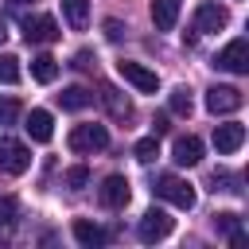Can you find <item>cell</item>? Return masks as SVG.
I'll return each instance as SVG.
<instances>
[{"label":"cell","instance_id":"obj_1","mask_svg":"<svg viewBox=\"0 0 249 249\" xmlns=\"http://www.w3.org/2000/svg\"><path fill=\"white\" fill-rule=\"evenodd\" d=\"M152 191H156V198H163V202H171L179 210H191L195 206V187L187 179H179V175H160L152 183Z\"/></svg>","mask_w":249,"mask_h":249},{"label":"cell","instance_id":"obj_2","mask_svg":"<svg viewBox=\"0 0 249 249\" xmlns=\"http://www.w3.org/2000/svg\"><path fill=\"white\" fill-rule=\"evenodd\" d=\"M66 144H70V152H78V156L101 152V148H109V132H105V124H78V128H70Z\"/></svg>","mask_w":249,"mask_h":249},{"label":"cell","instance_id":"obj_3","mask_svg":"<svg viewBox=\"0 0 249 249\" xmlns=\"http://www.w3.org/2000/svg\"><path fill=\"white\" fill-rule=\"evenodd\" d=\"M31 167V148L12 140V136H0V171L8 175H23Z\"/></svg>","mask_w":249,"mask_h":249},{"label":"cell","instance_id":"obj_4","mask_svg":"<svg viewBox=\"0 0 249 249\" xmlns=\"http://www.w3.org/2000/svg\"><path fill=\"white\" fill-rule=\"evenodd\" d=\"M241 105H245V97H241V89H237V86H210V89H206V109H210L214 117L237 113Z\"/></svg>","mask_w":249,"mask_h":249},{"label":"cell","instance_id":"obj_5","mask_svg":"<svg viewBox=\"0 0 249 249\" xmlns=\"http://www.w3.org/2000/svg\"><path fill=\"white\" fill-rule=\"evenodd\" d=\"M214 66H218V70H230V74H249V43H245V39L226 43V47L218 51Z\"/></svg>","mask_w":249,"mask_h":249},{"label":"cell","instance_id":"obj_6","mask_svg":"<svg viewBox=\"0 0 249 249\" xmlns=\"http://www.w3.org/2000/svg\"><path fill=\"white\" fill-rule=\"evenodd\" d=\"M117 74H121L128 86H136L140 93H156V89H160L156 70H148V66H140V62H132V58H121V62H117Z\"/></svg>","mask_w":249,"mask_h":249},{"label":"cell","instance_id":"obj_7","mask_svg":"<svg viewBox=\"0 0 249 249\" xmlns=\"http://www.w3.org/2000/svg\"><path fill=\"white\" fill-rule=\"evenodd\" d=\"M171 226H175V222L167 218V210H156V206H152V210L140 218V226H136V237L152 245V241H163V237L171 233Z\"/></svg>","mask_w":249,"mask_h":249},{"label":"cell","instance_id":"obj_8","mask_svg":"<svg viewBox=\"0 0 249 249\" xmlns=\"http://www.w3.org/2000/svg\"><path fill=\"white\" fill-rule=\"evenodd\" d=\"M230 23V12L222 8V4H214V0H206V4H198L195 8V31L198 35H210V31H222Z\"/></svg>","mask_w":249,"mask_h":249},{"label":"cell","instance_id":"obj_9","mask_svg":"<svg viewBox=\"0 0 249 249\" xmlns=\"http://www.w3.org/2000/svg\"><path fill=\"white\" fill-rule=\"evenodd\" d=\"M23 35H27V43H54L58 39V23H54V16H27L23 19Z\"/></svg>","mask_w":249,"mask_h":249},{"label":"cell","instance_id":"obj_10","mask_svg":"<svg viewBox=\"0 0 249 249\" xmlns=\"http://www.w3.org/2000/svg\"><path fill=\"white\" fill-rule=\"evenodd\" d=\"M128 179L124 175H109L105 183H101V191H97V198H101V206H109V210H121L124 202H128Z\"/></svg>","mask_w":249,"mask_h":249},{"label":"cell","instance_id":"obj_11","mask_svg":"<svg viewBox=\"0 0 249 249\" xmlns=\"http://www.w3.org/2000/svg\"><path fill=\"white\" fill-rule=\"evenodd\" d=\"M241 144H245V124H237V121H230V124H214V148H218L222 156L237 152Z\"/></svg>","mask_w":249,"mask_h":249},{"label":"cell","instance_id":"obj_12","mask_svg":"<svg viewBox=\"0 0 249 249\" xmlns=\"http://www.w3.org/2000/svg\"><path fill=\"white\" fill-rule=\"evenodd\" d=\"M171 160H175L179 167H195V163L202 160V140H198V136H175Z\"/></svg>","mask_w":249,"mask_h":249},{"label":"cell","instance_id":"obj_13","mask_svg":"<svg viewBox=\"0 0 249 249\" xmlns=\"http://www.w3.org/2000/svg\"><path fill=\"white\" fill-rule=\"evenodd\" d=\"M101 105H105L109 117H117V121H128V117H132V101H128L117 86H109V82L101 86Z\"/></svg>","mask_w":249,"mask_h":249},{"label":"cell","instance_id":"obj_14","mask_svg":"<svg viewBox=\"0 0 249 249\" xmlns=\"http://www.w3.org/2000/svg\"><path fill=\"white\" fill-rule=\"evenodd\" d=\"M23 128H27V136H31L35 144H47V140L54 136V121H51V113H47V109H31Z\"/></svg>","mask_w":249,"mask_h":249},{"label":"cell","instance_id":"obj_15","mask_svg":"<svg viewBox=\"0 0 249 249\" xmlns=\"http://www.w3.org/2000/svg\"><path fill=\"white\" fill-rule=\"evenodd\" d=\"M179 8H183V0H152V23H156V31H171L175 19H179Z\"/></svg>","mask_w":249,"mask_h":249},{"label":"cell","instance_id":"obj_16","mask_svg":"<svg viewBox=\"0 0 249 249\" xmlns=\"http://www.w3.org/2000/svg\"><path fill=\"white\" fill-rule=\"evenodd\" d=\"M214 230H218V233H226L233 249H241V245H245V233H241V218H237V214H214Z\"/></svg>","mask_w":249,"mask_h":249},{"label":"cell","instance_id":"obj_17","mask_svg":"<svg viewBox=\"0 0 249 249\" xmlns=\"http://www.w3.org/2000/svg\"><path fill=\"white\" fill-rule=\"evenodd\" d=\"M74 237H78V245H86V249H93V245H105V230L101 226H93V222H86V218H78L74 222Z\"/></svg>","mask_w":249,"mask_h":249},{"label":"cell","instance_id":"obj_18","mask_svg":"<svg viewBox=\"0 0 249 249\" xmlns=\"http://www.w3.org/2000/svg\"><path fill=\"white\" fill-rule=\"evenodd\" d=\"M62 16L74 31H86L89 23V0H62Z\"/></svg>","mask_w":249,"mask_h":249},{"label":"cell","instance_id":"obj_19","mask_svg":"<svg viewBox=\"0 0 249 249\" xmlns=\"http://www.w3.org/2000/svg\"><path fill=\"white\" fill-rule=\"evenodd\" d=\"M89 101H93V93H89V89H82V86H66V89L58 93V105H62V109H70V113L86 109Z\"/></svg>","mask_w":249,"mask_h":249},{"label":"cell","instance_id":"obj_20","mask_svg":"<svg viewBox=\"0 0 249 249\" xmlns=\"http://www.w3.org/2000/svg\"><path fill=\"white\" fill-rule=\"evenodd\" d=\"M31 78L43 82V86L54 82V78H58V62H54L51 54H35V58H31Z\"/></svg>","mask_w":249,"mask_h":249},{"label":"cell","instance_id":"obj_21","mask_svg":"<svg viewBox=\"0 0 249 249\" xmlns=\"http://www.w3.org/2000/svg\"><path fill=\"white\" fill-rule=\"evenodd\" d=\"M171 113H179V117H191V109H195V101H191V89L187 86H179V89H171Z\"/></svg>","mask_w":249,"mask_h":249},{"label":"cell","instance_id":"obj_22","mask_svg":"<svg viewBox=\"0 0 249 249\" xmlns=\"http://www.w3.org/2000/svg\"><path fill=\"white\" fill-rule=\"evenodd\" d=\"M132 156H136L140 163H152V160L160 156V140H156V132H152V136H144V140H136V148H132Z\"/></svg>","mask_w":249,"mask_h":249},{"label":"cell","instance_id":"obj_23","mask_svg":"<svg viewBox=\"0 0 249 249\" xmlns=\"http://www.w3.org/2000/svg\"><path fill=\"white\" fill-rule=\"evenodd\" d=\"M0 82L4 86H16L19 82V58L16 54H0Z\"/></svg>","mask_w":249,"mask_h":249},{"label":"cell","instance_id":"obj_24","mask_svg":"<svg viewBox=\"0 0 249 249\" xmlns=\"http://www.w3.org/2000/svg\"><path fill=\"white\" fill-rule=\"evenodd\" d=\"M16 218H19V198L0 195V226H16Z\"/></svg>","mask_w":249,"mask_h":249},{"label":"cell","instance_id":"obj_25","mask_svg":"<svg viewBox=\"0 0 249 249\" xmlns=\"http://www.w3.org/2000/svg\"><path fill=\"white\" fill-rule=\"evenodd\" d=\"M19 117V101L16 97H0V124H12Z\"/></svg>","mask_w":249,"mask_h":249},{"label":"cell","instance_id":"obj_26","mask_svg":"<svg viewBox=\"0 0 249 249\" xmlns=\"http://www.w3.org/2000/svg\"><path fill=\"white\" fill-rule=\"evenodd\" d=\"M86 183H89V171H86V167H70V171H66V187H70V191H82Z\"/></svg>","mask_w":249,"mask_h":249},{"label":"cell","instance_id":"obj_27","mask_svg":"<svg viewBox=\"0 0 249 249\" xmlns=\"http://www.w3.org/2000/svg\"><path fill=\"white\" fill-rule=\"evenodd\" d=\"M121 35H124V27H121V19H105V39H109V43H117Z\"/></svg>","mask_w":249,"mask_h":249},{"label":"cell","instance_id":"obj_28","mask_svg":"<svg viewBox=\"0 0 249 249\" xmlns=\"http://www.w3.org/2000/svg\"><path fill=\"white\" fill-rule=\"evenodd\" d=\"M74 66H78V70H89V66H93V54H89V51H78V54H74Z\"/></svg>","mask_w":249,"mask_h":249},{"label":"cell","instance_id":"obj_29","mask_svg":"<svg viewBox=\"0 0 249 249\" xmlns=\"http://www.w3.org/2000/svg\"><path fill=\"white\" fill-rule=\"evenodd\" d=\"M152 124H156V136H160V132H167V113H160Z\"/></svg>","mask_w":249,"mask_h":249},{"label":"cell","instance_id":"obj_30","mask_svg":"<svg viewBox=\"0 0 249 249\" xmlns=\"http://www.w3.org/2000/svg\"><path fill=\"white\" fill-rule=\"evenodd\" d=\"M4 39H8V31H4V27H0V43H4Z\"/></svg>","mask_w":249,"mask_h":249},{"label":"cell","instance_id":"obj_31","mask_svg":"<svg viewBox=\"0 0 249 249\" xmlns=\"http://www.w3.org/2000/svg\"><path fill=\"white\" fill-rule=\"evenodd\" d=\"M12 4H23V0H12Z\"/></svg>","mask_w":249,"mask_h":249}]
</instances>
